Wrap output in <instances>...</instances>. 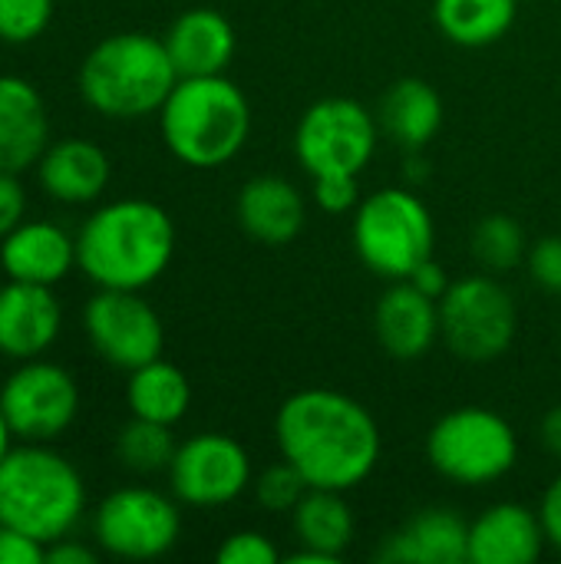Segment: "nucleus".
<instances>
[{
    "label": "nucleus",
    "mask_w": 561,
    "mask_h": 564,
    "mask_svg": "<svg viewBox=\"0 0 561 564\" xmlns=\"http://www.w3.org/2000/svg\"><path fill=\"white\" fill-rule=\"evenodd\" d=\"M430 466L456 486H489L513 473L519 436L506 416L486 406H460L427 433Z\"/></svg>",
    "instance_id": "7"
},
{
    "label": "nucleus",
    "mask_w": 561,
    "mask_h": 564,
    "mask_svg": "<svg viewBox=\"0 0 561 564\" xmlns=\"http://www.w3.org/2000/svg\"><path fill=\"white\" fill-rule=\"evenodd\" d=\"M235 215L248 238L278 248L301 235L308 221V205H304V195L288 178L255 175L241 185Z\"/></svg>",
    "instance_id": "21"
},
{
    "label": "nucleus",
    "mask_w": 561,
    "mask_h": 564,
    "mask_svg": "<svg viewBox=\"0 0 561 564\" xmlns=\"http://www.w3.org/2000/svg\"><path fill=\"white\" fill-rule=\"evenodd\" d=\"M26 212V192L20 185V175L0 172V241L23 221Z\"/></svg>",
    "instance_id": "35"
},
{
    "label": "nucleus",
    "mask_w": 561,
    "mask_h": 564,
    "mask_svg": "<svg viewBox=\"0 0 561 564\" xmlns=\"http://www.w3.org/2000/svg\"><path fill=\"white\" fill-rule=\"evenodd\" d=\"M377 152V119L347 96H327L304 109L294 129V155L311 178L354 175L370 165Z\"/></svg>",
    "instance_id": "9"
},
{
    "label": "nucleus",
    "mask_w": 561,
    "mask_h": 564,
    "mask_svg": "<svg viewBox=\"0 0 561 564\" xmlns=\"http://www.w3.org/2000/svg\"><path fill=\"white\" fill-rule=\"evenodd\" d=\"M165 50L179 69V76H218L228 69L235 56V26L215 7L182 10L165 30Z\"/></svg>",
    "instance_id": "20"
},
{
    "label": "nucleus",
    "mask_w": 561,
    "mask_h": 564,
    "mask_svg": "<svg viewBox=\"0 0 561 564\" xmlns=\"http://www.w3.org/2000/svg\"><path fill=\"white\" fill-rule=\"evenodd\" d=\"M251 456L228 433H198L179 443L169 486L182 506L192 509H218L245 496L251 489Z\"/></svg>",
    "instance_id": "13"
},
{
    "label": "nucleus",
    "mask_w": 561,
    "mask_h": 564,
    "mask_svg": "<svg viewBox=\"0 0 561 564\" xmlns=\"http://www.w3.org/2000/svg\"><path fill=\"white\" fill-rule=\"evenodd\" d=\"M374 334L393 360H420L440 340V301L410 281H390L374 307Z\"/></svg>",
    "instance_id": "15"
},
{
    "label": "nucleus",
    "mask_w": 561,
    "mask_h": 564,
    "mask_svg": "<svg viewBox=\"0 0 561 564\" xmlns=\"http://www.w3.org/2000/svg\"><path fill=\"white\" fill-rule=\"evenodd\" d=\"M0 406L17 443H53L79 416V387L73 373L53 360H20L0 387Z\"/></svg>",
    "instance_id": "11"
},
{
    "label": "nucleus",
    "mask_w": 561,
    "mask_h": 564,
    "mask_svg": "<svg viewBox=\"0 0 561 564\" xmlns=\"http://www.w3.org/2000/svg\"><path fill=\"white\" fill-rule=\"evenodd\" d=\"M43 562L50 564H96V549L76 542V539H56L46 545V558Z\"/></svg>",
    "instance_id": "38"
},
{
    "label": "nucleus",
    "mask_w": 561,
    "mask_h": 564,
    "mask_svg": "<svg viewBox=\"0 0 561 564\" xmlns=\"http://www.w3.org/2000/svg\"><path fill=\"white\" fill-rule=\"evenodd\" d=\"M0 525H3V522H0Z\"/></svg>",
    "instance_id": "41"
},
{
    "label": "nucleus",
    "mask_w": 561,
    "mask_h": 564,
    "mask_svg": "<svg viewBox=\"0 0 561 564\" xmlns=\"http://www.w3.org/2000/svg\"><path fill=\"white\" fill-rule=\"evenodd\" d=\"M126 406L139 420L175 426V423L185 420V413L192 406V383L175 364L155 357V360H149L142 367L129 370Z\"/></svg>",
    "instance_id": "24"
},
{
    "label": "nucleus",
    "mask_w": 561,
    "mask_h": 564,
    "mask_svg": "<svg viewBox=\"0 0 561 564\" xmlns=\"http://www.w3.org/2000/svg\"><path fill=\"white\" fill-rule=\"evenodd\" d=\"M93 535L112 558L152 562L175 549L182 535V512L159 489L122 486L96 506Z\"/></svg>",
    "instance_id": "10"
},
{
    "label": "nucleus",
    "mask_w": 561,
    "mask_h": 564,
    "mask_svg": "<svg viewBox=\"0 0 561 564\" xmlns=\"http://www.w3.org/2000/svg\"><path fill=\"white\" fill-rule=\"evenodd\" d=\"M546 529L539 512L522 502H496L476 522H470V562L473 564H532L546 549Z\"/></svg>",
    "instance_id": "19"
},
{
    "label": "nucleus",
    "mask_w": 561,
    "mask_h": 564,
    "mask_svg": "<svg viewBox=\"0 0 561 564\" xmlns=\"http://www.w3.org/2000/svg\"><path fill=\"white\" fill-rule=\"evenodd\" d=\"M433 215L407 188H377L354 208L357 258L384 281H407L433 258Z\"/></svg>",
    "instance_id": "6"
},
{
    "label": "nucleus",
    "mask_w": 561,
    "mask_h": 564,
    "mask_svg": "<svg viewBox=\"0 0 561 564\" xmlns=\"http://www.w3.org/2000/svg\"><path fill=\"white\" fill-rule=\"evenodd\" d=\"M175 449H179V443L172 436V426L139 420V416H132L116 436V459L129 473H139V476L169 473Z\"/></svg>",
    "instance_id": "27"
},
{
    "label": "nucleus",
    "mask_w": 561,
    "mask_h": 564,
    "mask_svg": "<svg viewBox=\"0 0 561 564\" xmlns=\"http://www.w3.org/2000/svg\"><path fill=\"white\" fill-rule=\"evenodd\" d=\"M539 440L546 446V453L552 459H561V403L552 406L546 416H542V426H539Z\"/></svg>",
    "instance_id": "39"
},
{
    "label": "nucleus",
    "mask_w": 561,
    "mask_h": 564,
    "mask_svg": "<svg viewBox=\"0 0 561 564\" xmlns=\"http://www.w3.org/2000/svg\"><path fill=\"white\" fill-rule=\"evenodd\" d=\"M314 182V202L327 215H344L360 205V188L354 175H327V178H311Z\"/></svg>",
    "instance_id": "32"
},
{
    "label": "nucleus",
    "mask_w": 561,
    "mask_h": 564,
    "mask_svg": "<svg viewBox=\"0 0 561 564\" xmlns=\"http://www.w3.org/2000/svg\"><path fill=\"white\" fill-rule=\"evenodd\" d=\"M53 20V0H0V40L10 46L33 43Z\"/></svg>",
    "instance_id": "30"
},
{
    "label": "nucleus",
    "mask_w": 561,
    "mask_h": 564,
    "mask_svg": "<svg viewBox=\"0 0 561 564\" xmlns=\"http://www.w3.org/2000/svg\"><path fill=\"white\" fill-rule=\"evenodd\" d=\"M519 330L513 294L489 274H470L440 297V340L466 364L499 360Z\"/></svg>",
    "instance_id": "8"
},
{
    "label": "nucleus",
    "mask_w": 561,
    "mask_h": 564,
    "mask_svg": "<svg viewBox=\"0 0 561 564\" xmlns=\"http://www.w3.org/2000/svg\"><path fill=\"white\" fill-rule=\"evenodd\" d=\"M377 126L390 142L403 145L407 152H420L443 126V99L427 79H397L380 99Z\"/></svg>",
    "instance_id": "23"
},
{
    "label": "nucleus",
    "mask_w": 561,
    "mask_h": 564,
    "mask_svg": "<svg viewBox=\"0 0 561 564\" xmlns=\"http://www.w3.org/2000/svg\"><path fill=\"white\" fill-rule=\"evenodd\" d=\"M50 145V116L40 89L13 73L0 76V172L36 169Z\"/></svg>",
    "instance_id": "17"
},
{
    "label": "nucleus",
    "mask_w": 561,
    "mask_h": 564,
    "mask_svg": "<svg viewBox=\"0 0 561 564\" xmlns=\"http://www.w3.org/2000/svg\"><path fill=\"white\" fill-rule=\"evenodd\" d=\"M76 268V235L56 221H20L0 241V271L7 281L56 288Z\"/></svg>",
    "instance_id": "16"
},
{
    "label": "nucleus",
    "mask_w": 561,
    "mask_h": 564,
    "mask_svg": "<svg viewBox=\"0 0 561 564\" xmlns=\"http://www.w3.org/2000/svg\"><path fill=\"white\" fill-rule=\"evenodd\" d=\"M112 178L109 155L93 139H60L50 142L36 162L40 188L63 205H89L96 202Z\"/></svg>",
    "instance_id": "18"
},
{
    "label": "nucleus",
    "mask_w": 561,
    "mask_h": 564,
    "mask_svg": "<svg viewBox=\"0 0 561 564\" xmlns=\"http://www.w3.org/2000/svg\"><path fill=\"white\" fill-rule=\"evenodd\" d=\"M529 274L542 291L561 294V235L539 238L529 248Z\"/></svg>",
    "instance_id": "33"
},
{
    "label": "nucleus",
    "mask_w": 561,
    "mask_h": 564,
    "mask_svg": "<svg viewBox=\"0 0 561 564\" xmlns=\"http://www.w3.org/2000/svg\"><path fill=\"white\" fill-rule=\"evenodd\" d=\"M83 330L93 350L116 370H136L165 347V327L159 311L142 297V291H109L99 288L83 307Z\"/></svg>",
    "instance_id": "12"
},
{
    "label": "nucleus",
    "mask_w": 561,
    "mask_h": 564,
    "mask_svg": "<svg viewBox=\"0 0 561 564\" xmlns=\"http://www.w3.org/2000/svg\"><path fill=\"white\" fill-rule=\"evenodd\" d=\"M218 564H278L281 555L271 545V539H265L261 532H235L222 542V549L215 552Z\"/></svg>",
    "instance_id": "31"
},
{
    "label": "nucleus",
    "mask_w": 561,
    "mask_h": 564,
    "mask_svg": "<svg viewBox=\"0 0 561 564\" xmlns=\"http://www.w3.org/2000/svg\"><path fill=\"white\" fill-rule=\"evenodd\" d=\"M377 558L387 564L470 562V525L453 509H423L403 529L387 535Z\"/></svg>",
    "instance_id": "22"
},
{
    "label": "nucleus",
    "mask_w": 561,
    "mask_h": 564,
    "mask_svg": "<svg viewBox=\"0 0 561 564\" xmlns=\"http://www.w3.org/2000/svg\"><path fill=\"white\" fill-rule=\"evenodd\" d=\"M179 69L162 36L126 30L103 36L79 63V96L106 119H142L162 109Z\"/></svg>",
    "instance_id": "4"
},
{
    "label": "nucleus",
    "mask_w": 561,
    "mask_h": 564,
    "mask_svg": "<svg viewBox=\"0 0 561 564\" xmlns=\"http://www.w3.org/2000/svg\"><path fill=\"white\" fill-rule=\"evenodd\" d=\"M519 13V0H433V20L440 33L456 46H493L499 43Z\"/></svg>",
    "instance_id": "26"
},
{
    "label": "nucleus",
    "mask_w": 561,
    "mask_h": 564,
    "mask_svg": "<svg viewBox=\"0 0 561 564\" xmlns=\"http://www.w3.org/2000/svg\"><path fill=\"white\" fill-rule=\"evenodd\" d=\"M539 519L546 529V542L561 552V476L549 482V489L539 502Z\"/></svg>",
    "instance_id": "36"
},
{
    "label": "nucleus",
    "mask_w": 561,
    "mask_h": 564,
    "mask_svg": "<svg viewBox=\"0 0 561 564\" xmlns=\"http://www.w3.org/2000/svg\"><path fill=\"white\" fill-rule=\"evenodd\" d=\"M165 149L188 169L231 162L251 135V106L238 83L218 76H179L159 109Z\"/></svg>",
    "instance_id": "3"
},
{
    "label": "nucleus",
    "mask_w": 561,
    "mask_h": 564,
    "mask_svg": "<svg viewBox=\"0 0 561 564\" xmlns=\"http://www.w3.org/2000/svg\"><path fill=\"white\" fill-rule=\"evenodd\" d=\"M46 558V545L23 535L20 529L0 525V564H40Z\"/></svg>",
    "instance_id": "34"
},
{
    "label": "nucleus",
    "mask_w": 561,
    "mask_h": 564,
    "mask_svg": "<svg viewBox=\"0 0 561 564\" xmlns=\"http://www.w3.org/2000/svg\"><path fill=\"white\" fill-rule=\"evenodd\" d=\"M13 430H10V420H7V413H3V406H0V463L10 456V449H13Z\"/></svg>",
    "instance_id": "40"
},
{
    "label": "nucleus",
    "mask_w": 561,
    "mask_h": 564,
    "mask_svg": "<svg viewBox=\"0 0 561 564\" xmlns=\"http://www.w3.org/2000/svg\"><path fill=\"white\" fill-rule=\"evenodd\" d=\"M473 258L486 268V271H513L526 254V231L513 215H486L470 238Z\"/></svg>",
    "instance_id": "28"
},
{
    "label": "nucleus",
    "mask_w": 561,
    "mask_h": 564,
    "mask_svg": "<svg viewBox=\"0 0 561 564\" xmlns=\"http://www.w3.org/2000/svg\"><path fill=\"white\" fill-rule=\"evenodd\" d=\"M251 489H255V502L265 509V512H274V516H291L298 509V502L308 496V482L304 476L291 466V463H274L268 469H261L255 479H251Z\"/></svg>",
    "instance_id": "29"
},
{
    "label": "nucleus",
    "mask_w": 561,
    "mask_h": 564,
    "mask_svg": "<svg viewBox=\"0 0 561 564\" xmlns=\"http://www.w3.org/2000/svg\"><path fill=\"white\" fill-rule=\"evenodd\" d=\"M407 281H410L413 288H420V291H423L427 297H433V301H440V297L450 291V284H453L450 274H446V268H443L440 261H433V258H427Z\"/></svg>",
    "instance_id": "37"
},
{
    "label": "nucleus",
    "mask_w": 561,
    "mask_h": 564,
    "mask_svg": "<svg viewBox=\"0 0 561 564\" xmlns=\"http://www.w3.org/2000/svg\"><path fill=\"white\" fill-rule=\"evenodd\" d=\"M63 327V307L53 288L7 281L0 288V357L20 364L43 357Z\"/></svg>",
    "instance_id": "14"
},
{
    "label": "nucleus",
    "mask_w": 561,
    "mask_h": 564,
    "mask_svg": "<svg viewBox=\"0 0 561 564\" xmlns=\"http://www.w3.org/2000/svg\"><path fill=\"white\" fill-rule=\"evenodd\" d=\"M86 512L79 469L50 443H20L0 463V522L50 545L66 539Z\"/></svg>",
    "instance_id": "5"
},
{
    "label": "nucleus",
    "mask_w": 561,
    "mask_h": 564,
    "mask_svg": "<svg viewBox=\"0 0 561 564\" xmlns=\"http://www.w3.org/2000/svg\"><path fill=\"white\" fill-rule=\"evenodd\" d=\"M175 258V221L149 198L99 205L76 231V268L109 291H145Z\"/></svg>",
    "instance_id": "2"
},
{
    "label": "nucleus",
    "mask_w": 561,
    "mask_h": 564,
    "mask_svg": "<svg viewBox=\"0 0 561 564\" xmlns=\"http://www.w3.org/2000/svg\"><path fill=\"white\" fill-rule=\"evenodd\" d=\"M274 440L311 489L350 492L380 463V426L374 413L341 390H298L274 416Z\"/></svg>",
    "instance_id": "1"
},
{
    "label": "nucleus",
    "mask_w": 561,
    "mask_h": 564,
    "mask_svg": "<svg viewBox=\"0 0 561 564\" xmlns=\"http://www.w3.org/2000/svg\"><path fill=\"white\" fill-rule=\"evenodd\" d=\"M294 516V535L301 549H311L331 562H337L350 542H354V512L344 502V492L334 489H308V496L298 502Z\"/></svg>",
    "instance_id": "25"
}]
</instances>
